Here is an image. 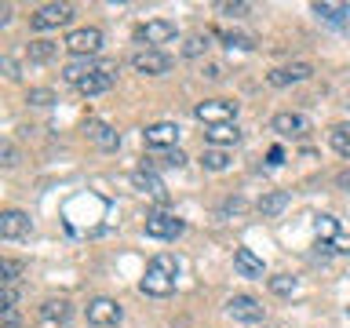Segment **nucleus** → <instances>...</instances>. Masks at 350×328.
Listing matches in <instances>:
<instances>
[{"label": "nucleus", "instance_id": "473e14b6", "mask_svg": "<svg viewBox=\"0 0 350 328\" xmlns=\"http://www.w3.org/2000/svg\"><path fill=\"white\" fill-rule=\"evenodd\" d=\"M215 11H219V15H230V18H245L252 11V4H241V0H237V4H215Z\"/></svg>", "mask_w": 350, "mask_h": 328}, {"label": "nucleus", "instance_id": "a211bd4d", "mask_svg": "<svg viewBox=\"0 0 350 328\" xmlns=\"http://www.w3.org/2000/svg\"><path fill=\"white\" fill-rule=\"evenodd\" d=\"M98 70H103V62H98V59H77V62H70V66L62 70V77H66V84L77 87L81 81H88V77L98 73Z\"/></svg>", "mask_w": 350, "mask_h": 328}, {"label": "nucleus", "instance_id": "5701e85b", "mask_svg": "<svg viewBox=\"0 0 350 328\" xmlns=\"http://www.w3.org/2000/svg\"><path fill=\"white\" fill-rule=\"evenodd\" d=\"M328 146H332L339 157L350 161V124H336L332 131H328Z\"/></svg>", "mask_w": 350, "mask_h": 328}, {"label": "nucleus", "instance_id": "7ed1b4c3", "mask_svg": "<svg viewBox=\"0 0 350 328\" xmlns=\"http://www.w3.org/2000/svg\"><path fill=\"white\" fill-rule=\"evenodd\" d=\"M62 44H66V51H73V55H77V59H95L98 48H103V29H98V26L73 29Z\"/></svg>", "mask_w": 350, "mask_h": 328}, {"label": "nucleus", "instance_id": "4468645a", "mask_svg": "<svg viewBox=\"0 0 350 328\" xmlns=\"http://www.w3.org/2000/svg\"><path fill=\"white\" fill-rule=\"evenodd\" d=\"M310 77H314V66H310V62H292V66H281V70H270V73H267V84L284 87V84L310 81Z\"/></svg>", "mask_w": 350, "mask_h": 328}, {"label": "nucleus", "instance_id": "c85d7f7f", "mask_svg": "<svg viewBox=\"0 0 350 328\" xmlns=\"http://www.w3.org/2000/svg\"><path fill=\"white\" fill-rule=\"evenodd\" d=\"M22 270H26V266H22L18 259H4V262H0V281H4V284H15V281L22 277Z\"/></svg>", "mask_w": 350, "mask_h": 328}, {"label": "nucleus", "instance_id": "aec40b11", "mask_svg": "<svg viewBox=\"0 0 350 328\" xmlns=\"http://www.w3.org/2000/svg\"><path fill=\"white\" fill-rule=\"evenodd\" d=\"M310 11H314L321 22H332V26H343V22H350V4H328V0H317Z\"/></svg>", "mask_w": 350, "mask_h": 328}, {"label": "nucleus", "instance_id": "6e6552de", "mask_svg": "<svg viewBox=\"0 0 350 328\" xmlns=\"http://www.w3.org/2000/svg\"><path fill=\"white\" fill-rule=\"evenodd\" d=\"M175 22H168V18H150V22H142V26L135 29V40L142 44V48H157V44H168V40H175Z\"/></svg>", "mask_w": 350, "mask_h": 328}, {"label": "nucleus", "instance_id": "0eeeda50", "mask_svg": "<svg viewBox=\"0 0 350 328\" xmlns=\"http://www.w3.org/2000/svg\"><path fill=\"white\" fill-rule=\"evenodd\" d=\"M124 321V310H120L117 299H109V295H98V299L88 303V325L95 328H113Z\"/></svg>", "mask_w": 350, "mask_h": 328}, {"label": "nucleus", "instance_id": "f8f14e48", "mask_svg": "<svg viewBox=\"0 0 350 328\" xmlns=\"http://www.w3.org/2000/svg\"><path fill=\"white\" fill-rule=\"evenodd\" d=\"M37 317L44 328H66L73 321V306H70V299H48V303H40Z\"/></svg>", "mask_w": 350, "mask_h": 328}, {"label": "nucleus", "instance_id": "c756f323", "mask_svg": "<svg viewBox=\"0 0 350 328\" xmlns=\"http://www.w3.org/2000/svg\"><path fill=\"white\" fill-rule=\"evenodd\" d=\"M26 102H29V106H51V102H55V92H51V87H29V92H26Z\"/></svg>", "mask_w": 350, "mask_h": 328}, {"label": "nucleus", "instance_id": "20e7f679", "mask_svg": "<svg viewBox=\"0 0 350 328\" xmlns=\"http://www.w3.org/2000/svg\"><path fill=\"white\" fill-rule=\"evenodd\" d=\"M131 70L142 77H164L172 70V55H164L161 48H139L131 55Z\"/></svg>", "mask_w": 350, "mask_h": 328}, {"label": "nucleus", "instance_id": "9d476101", "mask_svg": "<svg viewBox=\"0 0 350 328\" xmlns=\"http://www.w3.org/2000/svg\"><path fill=\"white\" fill-rule=\"evenodd\" d=\"M142 142H146V150H175V142H179V124L157 120V124H150L142 131Z\"/></svg>", "mask_w": 350, "mask_h": 328}, {"label": "nucleus", "instance_id": "6ab92c4d", "mask_svg": "<svg viewBox=\"0 0 350 328\" xmlns=\"http://www.w3.org/2000/svg\"><path fill=\"white\" fill-rule=\"evenodd\" d=\"M204 139L212 146L226 150V146H237L241 142V131H237V124H212V128H204Z\"/></svg>", "mask_w": 350, "mask_h": 328}, {"label": "nucleus", "instance_id": "a878e982", "mask_svg": "<svg viewBox=\"0 0 350 328\" xmlns=\"http://www.w3.org/2000/svg\"><path fill=\"white\" fill-rule=\"evenodd\" d=\"M201 164H204L208 172H226V168H230V153L219 150V146H212V150L201 153Z\"/></svg>", "mask_w": 350, "mask_h": 328}, {"label": "nucleus", "instance_id": "ddd939ff", "mask_svg": "<svg viewBox=\"0 0 350 328\" xmlns=\"http://www.w3.org/2000/svg\"><path fill=\"white\" fill-rule=\"evenodd\" d=\"M131 186H135L139 193H146V197H153V201H168V186L161 182V175H153V168H135L131 172Z\"/></svg>", "mask_w": 350, "mask_h": 328}, {"label": "nucleus", "instance_id": "e433bc0d", "mask_svg": "<svg viewBox=\"0 0 350 328\" xmlns=\"http://www.w3.org/2000/svg\"><path fill=\"white\" fill-rule=\"evenodd\" d=\"M0 328H18V310H0Z\"/></svg>", "mask_w": 350, "mask_h": 328}, {"label": "nucleus", "instance_id": "79ce46f5", "mask_svg": "<svg viewBox=\"0 0 350 328\" xmlns=\"http://www.w3.org/2000/svg\"><path fill=\"white\" fill-rule=\"evenodd\" d=\"M347 314H350V306H347Z\"/></svg>", "mask_w": 350, "mask_h": 328}, {"label": "nucleus", "instance_id": "58836bf2", "mask_svg": "<svg viewBox=\"0 0 350 328\" xmlns=\"http://www.w3.org/2000/svg\"><path fill=\"white\" fill-rule=\"evenodd\" d=\"M332 251H350V237H347V234H339V237L332 241Z\"/></svg>", "mask_w": 350, "mask_h": 328}, {"label": "nucleus", "instance_id": "a19ab883", "mask_svg": "<svg viewBox=\"0 0 350 328\" xmlns=\"http://www.w3.org/2000/svg\"><path fill=\"white\" fill-rule=\"evenodd\" d=\"M336 186H339V190H347V193H350V172H343V175H339V179H336Z\"/></svg>", "mask_w": 350, "mask_h": 328}, {"label": "nucleus", "instance_id": "2f4dec72", "mask_svg": "<svg viewBox=\"0 0 350 328\" xmlns=\"http://www.w3.org/2000/svg\"><path fill=\"white\" fill-rule=\"evenodd\" d=\"M219 37H223V40L230 44V48H241V51H252V48H256V40L245 37V33H230V29H223Z\"/></svg>", "mask_w": 350, "mask_h": 328}, {"label": "nucleus", "instance_id": "1a4fd4ad", "mask_svg": "<svg viewBox=\"0 0 350 328\" xmlns=\"http://www.w3.org/2000/svg\"><path fill=\"white\" fill-rule=\"evenodd\" d=\"M186 230L183 219H175L172 212H150L146 215V237H157V241H175Z\"/></svg>", "mask_w": 350, "mask_h": 328}, {"label": "nucleus", "instance_id": "9b49d317", "mask_svg": "<svg viewBox=\"0 0 350 328\" xmlns=\"http://www.w3.org/2000/svg\"><path fill=\"white\" fill-rule=\"evenodd\" d=\"M270 131H278L281 139H303L306 131H310V120H306L303 113L284 109V113H273L270 117Z\"/></svg>", "mask_w": 350, "mask_h": 328}, {"label": "nucleus", "instance_id": "f03ea898", "mask_svg": "<svg viewBox=\"0 0 350 328\" xmlns=\"http://www.w3.org/2000/svg\"><path fill=\"white\" fill-rule=\"evenodd\" d=\"M193 117L201 120L204 128H212V124H234V120H237V102H230V98H204V102L193 106Z\"/></svg>", "mask_w": 350, "mask_h": 328}, {"label": "nucleus", "instance_id": "2eb2a0df", "mask_svg": "<svg viewBox=\"0 0 350 328\" xmlns=\"http://www.w3.org/2000/svg\"><path fill=\"white\" fill-rule=\"evenodd\" d=\"M29 215L26 212H18V208H8L4 215H0V237L4 241H18V237H29Z\"/></svg>", "mask_w": 350, "mask_h": 328}, {"label": "nucleus", "instance_id": "b1692460", "mask_svg": "<svg viewBox=\"0 0 350 328\" xmlns=\"http://www.w3.org/2000/svg\"><path fill=\"white\" fill-rule=\"evenodd\" d=\"M284 208H288V193H284V190H273L267 197H259V212L262 215H281Z\"/></svg>", "mask_w": 350, "mask_h": 328}, {"label": "nucleus", "instance_id": "7c9ffc66", "mask_svg": "<svg viewBox=\"0 0 350 328\" xmlns=\"http://www.w3.org/2000/svg\"><path fill=\"white\" fill-rule=\"evenodd\" d=\"M153 164H168V168H183V164H186V157H183L179 150H164L161 157H153V161H146V168H153Z\"/></svg>", "mask_w": 350, "mask_h": 328}, {"label": "nucleus", "instance_id": "cd10ccee", "mask_svg": "<svg viewBox=\"0 0 350 328\" xmlns=\"http://www.w3.org/2000/svg\"><path fill=\"white\" fill-rule=\"evenodd\" d=\"M270 292L273 295H292L295 292V277H288V273H278V277H267Z\"/></svg>", "mask_w": 350, "mask_h": 328}, {"label": "nucleus", "instance_id": "39448f33", "mask_svg": "<svg viewBox=\"0 0 350 328\" xmlns=\"http://www.w3.org/2000/svg\"><path fill=\"white\" fill-rule=\"evenodd\" d=\"M73 15H77L73 4H44L29 15V26L40 29V33L44 29H59V26H66V22H73Z\"/></svg>", "mask_w": 350, "mask_h": 328}, {"label": "nucleus", "instance_id": "4c0bfd02", "mask_svg": "<svg viewBox=\"0 0 350 328\" xmlns=\"http://www.w3.org/2000/svg\"><path fill=\"white\" fill-rule=\"evenodd\" d=\"M267 161L273 164V168H278V164H284V150H281V146H273V150L267 153Z\"/></svg>", "mask_w": 350, "mask_h": 328}, {"label": "nucleus", "instance_id": "412c9836", "mask_svg": "<svg viewBox=\"0 0 350 328\" xmlns=\"http://www.w3.org/2000/svg\"><path fill=\"white\" fill-rule=\"evenodd\" d=\"M234 266L241 277H262V259L252 248H237L234 251Z\"/></svg>", "mask_w": 350, "mask_h": 328}, {"label": "nucleus", "instance_id": "4be33fe9", "mask_svg": "<svg viewBox=\"0 0 350 328\" xmlns=\"http://www.w3.org/2000/svg\"><path fill=\"white\" fill-rule=\"evenodd\" d=\"M26 55H29V62H48V59L59 55V44H55V40H29Z\"/></svg>", "mask_w": 350, "mask_h": 328}, {"label": "nucleus", "instance_id": "f257e3e1", "mask_svg": "<svg viewBox=\"0 0 350 328\" xmlns=\"http://www.w3.org/2000/svg\"><path fill=\"white\" fill-rule=\"evenodd\" d=\"M175 277H179V262H175L172 256H153L150 266H146V277L139 281V288L153 295V299H168V295L175 292Z\"/></svg>", "mask_w": 350, "mask_h": 328}, {"label": "nucleus", "instance_id": "f704fd0d", "mask_svg": "<svg viewBox=\"0 0 350 328\" xmlns=\"http://www.w3.org/2000/svg\"><path fill=\"white\" fill-rule=\"evenodd\" d=\"M0 164H4V168H15V164H18V153H15V146H11L8 139L0 142Z\"/></svg>", "mask_w": 350, "mask_h": 328}, {"label": "nucleus", "instance_id": "ea45409f", "mask_svg": "<svg viewBox=\"0 0 350 328\" xmlns=\"http://www.w3.org/2000/svg\"><path fill=\"white\" fill-rule=\"evenodd\" d=\"M204 77H208V81H219V77H223V66H208Z\"/></svg>", "mask_w": 350, "mask_h": 328}, {"label": "nucleus", "instance_id": "dca6fc26", "mask_svg": "<svg viewBox=\"0 0 350 328\" xmlns=\"http://www.w3.org/2000/svg\"><path fill=\"white\" fill-rule=\"evenodd\" d=\"M113 81H117V62H103V70L77 84V92H81V95H103V92L113 87Z\"/></svg>", "mask_w": 350, "mask_h": 328}, {"label": "nucleus", "instance_id": "72a5a7b5", "mask_svg": "<svg viewBox=\"0 0 350 328\" xmlns=\"http://www.w3.org/2000/svg\"><path fill=\"white\" fill-rule=\"evenodd\" d=\"M15 303H18L15 284H4V288H0V310H15Z\"/></svg>", "mask_w": 350, "mask_h": 328}, {"label": "nucleus", "instance_id": "393cba45", "mask_svg": "<svg viewBox=\"0 0 350 328\" xmlns=\"http://www.w3.org/2000/svg\"><path fill=\"white\" fill-rule=\"evenodd\" d=\"M314 234H317V241H321V245H332V241L339 237V223H336V215H317Z\"/></svg>", "mask_w": 350, "mask_h": 328}, {"label": "nucleus", "instance_id": "bb28decb", "mask_svg": "<svg viewBox=\"0 0 350 328\" xmlns=\"http://www.w3.org/2000/svg\"><path fill=\"white\" fill-rule=\"evenodd\" d=\"M208 33H193V37H186V44H183V55L186 59H197V55H204L208 51Z\"/></svg>", "mask_w": 350, "mask_h": 328}, {"label": "nucleus", "instance_id": "f3484780", "mask_svg": "<svg viewBox=\"0 0 350 328\" xmlns=\"http://www.w3.org/2000/svg\"><path fill=\"white\" fill-rule=\"evenodd\" d=\"M84 131H88V139H92L98 150H117V146H120V135H117V131L106 124V120H98V117L88 120Z\"/></svg>", "mask_w": 350, "mask_h": 328}, {"label": "nucleus", "instance_id": "c9c22d12", "mask_svg": "<svg viewBox=\"0 0 350 328\" xmlns=\"http://www.w3.org/2000/svg\"><path fill=\"white\" fill-rule=\"evenodd\" d=\"M0 70H4V77H8V81H18V66H15V59H8V55H4V59H0Z\"/></svg>", "mask_w": 350, "mask_h": 328}, {"label": "nucleus", "instance_id": "423d86ee", "mask_svg": "<svg viewBox=\"0 0 350 328\" xmlns=\"http://www.w3.org/2000/svg\"><path fill=\"white\" fill-rule=\"evenodd\" d=\"M226 317L234 325H259L262 321V303L256 295H230L226 299Z\"/></svg>", "mask_w": 350, "mask_h": 328}]
</instances>
